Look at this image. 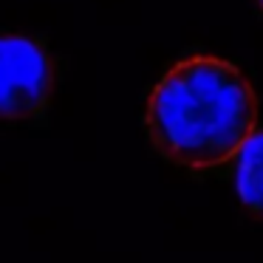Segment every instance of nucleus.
Masks as SVG:
<instances>
[{"label": "nucleus", "instance_id": "obj_1", "mask_svg": "<svg viewBox=\"0 0 263 263\" xmlns=\"http://www.w3.org/2000/svg\"><path fill=\"white\" fill-rule=\"evenodd\" d=\"M257 93L238 65L218 57L176 63L153 88L144 110L159 156L187 170H215L235 159L257 127Z\"/></svg>", "mask_w": 263, "mask_h": 263}, {"label": "nucleus", "instance_id": "obj_2", "mask_svg": "<svg viewBox=\"0 0 263 263\" xmlns=\"http://www.w3.org/2000/svg\"><path fill=\"white\" fill-rule=\"evenodd\" d=\"M57 85V65L46 46L23 34L0 37V119L31 122L46 116Z\"/></svg>", "mask_w": 263, "mask_h": 263}, {"label": "nucleus", "instance_id": "obj_3", "mask_svg": "<svg viewBox=\"0 0 263 263\" xmlns=\"http://www.w3.org/2000/svg\"><path fill=\"white\" fill-rule=\"evenodd\" d=\"M235 193L249 215L263 221V127L246 136L235 153Z\"/></svg>", "mask_w": 263, "mask_h": 263}, {"label": "nucleus", "instance_id": "obj_4", "mask_svg": "<svg viewBox=\"0 0 263 263\" xmlns=\"http://www.w3.org/2000/svg\"><path fill=\"white\" fill-rule=\"evenodd\" d=\"M257 9H260V14H263V0H257Z\"/></svg>", "mask_w": 263, "mask_h": 263}]
</instances>
